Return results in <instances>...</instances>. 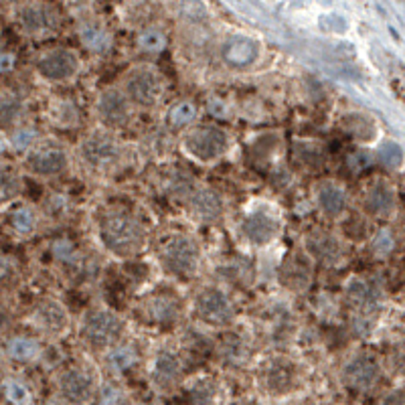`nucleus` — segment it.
Wrapping results in <instances>:
<instances>
[{
    "mask_svg": "<svg viewBox=\"0 0 405 405\" xmlns=\"http://www.w3.org/2000/svg\"><path fill=\"white\" fill-rule=\"evenodd\" d=\"M106 357V365L110 369L111 375H122L128 373L130 369H134L140 361V353L134 344L130 342H118L116 347H111L110 351L104 353Z\"/></svg>",
    "mask_w": 405,
    "mask_h": 405,
    "instance_id": "nucleus-27",
    "label": "nucleus"
},
{
    "mask_svg": "<svg viewBox=\"0 0 405 405\" xmlns=\"http://www.w3.org/2000/svg\"><path fill=\"white\" fill-rule=\"evenodd\" d=\"M57 397L67 405H87L96 399L100 381L87 365H69L55 379Z\"/></svg>",
    "mask_w": 405,
    "mask_h": 405,
    "instance_id": "nucleus-10",
    "label": "nucleus"
},
{
    "mask_svg": "<svg viewBox=\"0 0 405 405\" xmlns=\"http://www.w3.org/2000/svg\"><path fill=\"white\" fill-rule=\"evenodd\" d=\"M383 377L381 361L367 351H359L351 355L340 367V383L355 391V393H369L373 391Z\"/></svg>",
    "mask_w": 405,
    "mask_h": 405,
    "instance_id": "nucleus-11",
    "label": "nucleus"
},
{
    "mask_svg": "<svg viewBox=\"0 0 405 405\" xmlns=\"http://www.w3.org/2000/svg\"><path fill=\"white\" fill-rule=\"evenodd\" d=\"M304 252L320 265H340L347 258V243L331 229H312L304 235Z\"/></svg>",
    "mask_w": 405,
    "mask_h": 405,
    "instance_id": "nucleus-16",
    "label": "nucleus"
},
{
    "mask_svg": "<svg viewBox=\"0 0 405 405\" xmlns=\"http://www.w3.org/2000/svg\"><path fill=\"white\" fill-rule=\"evenodd\" d=\"M231 148V136L217 124H195L181 136V150L197 164L213 166L221 162Z\"/></svg>",
    "mask_w": 405,
    "mask_h": 405,
    "instance_id": "nucleus-3",
    "label": "nucleus"
},
{
    "mask_svg": "<svg viewBox=\"0 0 405 405\" xmlns=\"http://www.w3.org/2000/svg\"><path fill=\"white\" fill-rule=\"evenodd\" d=\"M96 235L111 258L132 259L144 252L148 229L144 221L126 207H106L96 217Z\"/></svg>",
    "mask_w": 405,
    "mask_h": 405,
    "instance_id": "nucleus-1",
    "label": "nucleus"
},
{
    "mask_svg": "<svg viewBox=\"0 0 405 405\" xmlns=\"http://www.w3.org/2000/svg\"><path fill=\"white\" fill-rule=\"evenodd\" d=\"M25 111H27V104L17 91L6 89L0 94V128L12 130L14 126L23 124Z\"/></svg>",
    "mask_w": 405,
    "mask_h": 405,
    "instance_id": "nucleus-29",
    "label": "nucleus"
},
{
    "mask_svg": "<svg viewBox=\"0 0 405 405\" xmlns=\"http://www.w3.org/2000/svg\"><path fill=\"white\" fill-rule=\"evenodd\" d=\"M120 89L128 98V102L140 110H152L160 104L164 96V77L152 65H136L124 75Z\"/></svg>",
    "mask_w": 405,
    "mask_h": 405,
    "instance_id": "nucleus-6",
    "label": "nucleus"
},
{
    "mask_svg": "<svg viewBox=\"0 0 405 405\" xmlns=\"http://www.w3.org/2000/svg\"><path fill=\"white\" fill-rule=\"evenodd\" d=\"M259 45L250 37L233 35L221 47V57L227 67L231 69H248L259 59Z\"/></svg>",
    "mask_w": 405,
    "mask_h": 405,
    "instance_id": "nucleus-23",
    "label": "nucleus"
},
{
    "mask_svg": "<svg viewBox=\"0 0 405 405\" xmlns=\"http://www.w3.org/2000/svg\"><path fill=\"white\" fill-rule=\"evenodd\" d=\"M49 405H67V404H63V402H61V399L57 397V402H53V404H49Z\"/></svg>",
    "mask_w": 405,
    "mask_h": 405,
    "instance_id": "nucleus-48",
    "label": "nucleus"
},
{
    "mask_svg": "<svg viewBox=\"0 0 405 405\" xmlns=\"http://www.w3.org/2000/svg\"><path fill=\"white\" fill-rule=\"evenodd\" d=\"M316 405H331V404H316Z\"/></svg>",
    "mask_w": 405,
    "mask_h": 405,
    "instance_id": "nucleus-49",
    "label": "nucleus"
},
{
    "mask_svg": "<svg viewBox=\"0 0 405 405\" xmlns=\"http://www.w3.org/2000/svg\"><path fill=\"white\" fill-rule=\"evenodd\" d=\"M79 37H81L83 47L94 51V53H106L110 49V33L98 23H85L79 29Z\"/></svg>",
    "mask_w": 405,
    "mask_h": 405,
    "instance_id": "nucleus-34",
    "label": "nucleus"
},
{
    "mask_svg": "<svg viewBox=\"0 0 405 405\" xmlns=\"http://www.w3.org/2000/svg\"><path fill=\"white\" fill-rule=\"evenodd\" d=\"M21 23L27 35H31L33 39H43L55 31L57 17L53 8H49L47 4H29L21 14Z\"/></svg>",
    "mask_w": 405,
    "mask_h": 405,
    "instance_id": "nucleus-24",
    "label": "nucleus"
},
{
    "mask_svg": "<svg viewBox=\"0 0 405 405\" xmlns=\"http://www.w3.org/2000/svg\"><path fill=\"white\" fill-rule=\"evenodd\" d=\"M298 383H300V373L290 359L274 357L265 363L261 371V387L272 397H286L294 393Z\"/></svg>",
    "mask_w": 405,
    "mask_h": 405,
    "instance_id": "nucleus-18",
    "label": "nucleus"
},
{
    "mask_svg": "<svg viewBox=\"0 0 405 405\" xmlns=\"http://www.w3.org/2000/svg\"><path fill=\"white\" fill-rule=\"evenodd\" d=\"M6 150H8V144H6V138H2V136H0V158H2L4 154H6Z\"/></svg>",
    "mask_w": 405,
    "mask_h": 405,
    "instance_id": "nucleus-47",
    "label": "nucleus"
},
{
    "mask_svg": "<svg viewBox=\"0 0 405 405\" xmlns=\"http://www.w3.org/2000/svg\"><path fill=\"white\" fill-rule=\"evenodd\" d=\"M23 190H25L23 173L14 164L0 160V209L17 203Z\"/></svg>",
    "mask_w": 405,
    "mask_h": 405,
    "instance_id": "nucleus-26",
    "label": "nucleus"
},
{
    "mask_svg": "<svg viewBox=\"0 0 405 405\" xmlns=\"http://www.w3.org/2000/svg\"><path fill=\"white\" fill-rule=\"evenodd\" d=\"M31 322L35 329L47 336H61L72 327L69 308L57 298H45L33 308Z\"/></svg>",
    "mask_w": 405,
    "mask_h": 405,
    "instance_id": "nucleus-20",
    "label": "nucleus"
},
{
    "mask_svg": "<svg viewBox=\"0 0 405 405\" xmlns=\"http://www.w3.org/2000/svg\"><path fill=\"white\" fill-rule=\"evenodd\" d=\"M35 72L45 83H51V85L69 83L81 72V61L75 51L57 47V49L45 51L39 57L35 63Z\"/></svg>",
    "mask_w": 405,
    "mask_h": 405,
    "instance_id": "nucleus-14",
    "label": "nucleus"
},
{
    "mask_svg": "<svg viewBox=\"0 0 405 405\" xmlns=\"http://www.w3.org/2000/svg\"><path fill=\"white\" fill-rule=\"evenodd\" d=\"M41 140H43L41 138V132H39L35 126H31V124H19V126H14L10 130V134L6 138V144H8V148H12L14 152L25 154V152H29L35 144H39Z\"/></svg>",
    "mask_w": 405,
    "mask_h": 405,
    "instance_id": "nucleus-33",
    "label": "nucleus"
},
{
    "mask_svg": "<svg viewBox=\"0 0 405 405\" xmlns=\"http://www.w3.org/2000/svg\"><path fill=\"white\" fill-rule=\"evenodd\" d=\"M158 263L177 280H193L203 263L201 243L188 233H173L158 248Z\"/></svg>",
    "mask_w": 405,
    "mask_h": 405,
    "instance_id": "nucleus-4",
    "label": "nucleus"
},
{
    "mask_svg": "<svg viewBox=\"0 0 405 405\" xmlns=\"http://www.w3.org/2000/svg\"><path fill=\"white\" fill-rule=\"evenodd\" d=\"M188 213L203 223H217L223 219L225 213V201L221 193L211 186H190L184 195Z\"/></svg>",
    "mask_w": 405,
    "mask_h": 405,
    "instance_id": "nucleus-21",
    "label": "nucleus"
},
{
    "mask_svg": "<svg viewBox=\"0 0 405 405\" xmlns=\"http://www.w3.org/2000/svg\"><path fill=\"white\" fill-rule=\"evenodd\" d=\"M19 274V259L10 254H0V284L14 280Z\"/></svg>",
    "mask_w": 405,
    "mask_h": 405,
    "instance_id": "nucleus-43",
    "label": "nucleus"
},
{
    "mask_svg": "<svg viewBox=\"0 0 405 405\" xmlns=\"http://www.w3.org/2000/svg\"><path fill=\"white\" fill-rule=\"evenodd\" d=\"M373 160L379 162L385 168L397 171L404 164V148L395 140H385V142H381L379 146L375 148Z\"/></svg>",
    "mask_w": 405,
    "mask_h": 405,
    "instance_id": "nucleus-36",
    "label": "nucleus"
},
{
    "mask_svg": "<svg viewBox=\"0 0 405 405\" xmlns=\"http://www.w3.org/2000/svg\"><path fill=\"white\" fill-rule=\"evenodd\" d=\"M284 263H286V265H284V280H286V282H290L292 278H296L292 286H302V284H306V282H308V278L312 276V274H310V270H308V263H310L308 256H304V258L294 256V258L288 259V261H284Z\"/></svg>",
    "mask_w": 405,
    "mask_h": 405,
    "instance_id": "nucleus-40",
    "label": "nucleus"
},
{
    "mask_svg": "<svg viewBox=\"0 0 405 405\" xmlns=\"http://www.w3.org/2000/svg\"><path fill=\"white\" fill-rule=\"evenodd\" d=\"M14 69V55L0 53V74H10Z\"/></svg>",
    "mask_w": 405,
    "mask_h": 405,
    "instance_id": "nucleus-46",
    "label": "nucleus"
},
{
    "mask_svg": "<svg viewBox=\"0 0 405 405\" xmlns=\"http://www.w3.org/2000/svg\"><path fill=\"white\" fill-rule=\"evenodd\" d=\"M195 318L209 329H229L237 318V308L231 296L219 286L201 288L193 300Z\"/></svg>",
    "mask_w": 405,
    "mask_h": 405,
    "instance_id": "nucleus-7",
    "label": "nucleus"
},
{
    "mask_svg": "<svg viewBox=\"0 0 405 405\" xmlns=\"http://www.w3.org/2000/svg\"><path fill=\"white\" fill-rule=\"evenodd\" d=\"M51 256L59 263H65V265L69 263L72 265L79 258V252H77V245L69 237H57L51 243Z\"/></svg>",
    "mask_w": 405,
    "mask_h": 405,
    "instance_id": "nucleus-41",
    "label": "nucleus"
},
{
    "mask_svg": "<svg viewBox=\"0 0 405 405\" xmlns=\"http://www.w3.org/2000/svg\"><path fill=\"white\" fill-rule=\"evenodd\" d=\"M69 166H72V156L67 148L57 142L41 140L29 152L23 154V168L31 177H37L43 181L63 177L69 171Z\"/></svg>",
    "mask_w": 405,
    "mask_h": 405,
    "instance_id": "nucleus-8",
    "label": "nucleus"
},
{
    "mask_svg": "<svg viewBox=\"0 0 405 405\" xmlns=\"http://www.w3.org/2000/svg\"><path fill=\"white\" fill-rule=\"evenodd\" d=\"M344 300L361 322H373L383 308V286L369 276H351L344 284Z\"/></svg>",
    "mask_w": 405,
    "mask_h": 405,
    "instance_id": "nucleus-9",
    "label": "nucleus"
},
{
    "mask_svg": "<svg viewBox=\"0 0 405 405\" xmlns=\"http://www.w3.org/2000/svg\"><path fill=\"white\" fill-rule=\"evenodd\" d=\"M221 359L229 365H243L250 359V347L245 340L231 336L221 342Z\"/></svg>",
    "mask_w": 405,
    "mask_h": 405,
    "instance_id": "nucleus-38",
    "label": "nucleus"
},
{
    "mask_svg": "<svg viewBox=\"0 0 405 405\" xmlns=\"http://www.w3.org/2000/svg\"><path fill=\"white\" fill-rule=\"evenodd\" d=\"M47 118L53 126L61 130H72L79 124V108L72 98H53L49 100Z\"/></svg>",
    "mask_w": 405,
    "mask_h": 405,
    "instance_id": "nucleus-28",
    "label": "nucleus"
},
{
    "mask_svg": "<svg viewBox=\"0 0 405 405\" xmlns=\"http://www.w3.org/2000/svg\"><path fill=\"white\" fill-rule=\"evenodd\" d=\"M79 160L96 173H110L124 160V144L108 130H96L77 144Z\"/></svg>",
    "mask_w": 405,
    "mask_h": 405,
    "instance_id": "nucleus-5",
    "label": "nucleus"
},
{
    "mask_svg": "<svg viewBox=\"0 0 405 405\" xmlns=\"http://www.w3.org/2000/svg\"><path fill=\"white\" fill-rule=\"evenodd\" d=\"M148 379H150V385L158 393H173L175 389H179V385L183 381L181 357L171 349H160L158 353H154V357L150 361Z\"/></svg>",
    "mask_w": 405,
    "mask_h": 405,
    "instance_id": "nucleus-17",
    "label": "nucleus"
},
{
    "mask_svg": "<svg viewBox=\"0 0 405 405\" xmlns=\"http://www.w3.org/2000/svg\"><path fill=\"white\" fill-rule=\"evenodd\" d=\"M314 205L320 211V215H325L327 219H338L342 217L349 207H351V195L347 190L344 184H340L338 181L332 179H325L318 181L314 190Z\"/></svg>",
    "mask_w": 405,
    "mask_h": 405,
    "instance_id": "nucleus-22",
    "label": "nucleus"
},
{
    "mask_svg": "<svg viewBox=\"0 0 405 405\" xmlns=\"http://www.w3.org/2000/svg\"><path fill=\"white\" fill-rule=\"evenodd\" d=\"M181 314L183 304L171 292H154L146 296L140 304V316L144 318V322L158 329H168L177 325L181 320Z\"/></svg>",
    "mask_w": 405,
    "mask_h": 405,
    "instance_id": "nucleus-19",
    "label": "nucleus"
},
{
    "mask_svg": "<svg viewBox=\"0 0 405 405\" xmlns=\"http://www.w3.org/2000/svg\"><path fill=\"white\" fill-rule=\"evenodd\" d=\"M395 250H397V235H395L393 227H387V225L379 227L369 239V252L373 258H389L395 254Z\"/></svg>",
    "mask_w": 405,
    "mask_h": 405,
    "instance_id": "nucleus-32",
    "label": "nucleus"
},
{
    "mask_svg": "<svg viewBox=\"0 0 405 405\" xmlns=\"http://www.w3.org/2000/svg\"><path fill=\"white\" fill-rule=\"evenodd\" d=\"M207 106H209V113H211L213 118L225 120V116H227V106H225L223 100H219V98H211V100L207 102Z\"/></svg>",
    "mask_w": 405,
    "mask_h": 405,
    "instance_id": "nucleus-45",
    "label": "nucleus"
},
{
    "mask_svg": "<svg viewBox=\"0 0 405 405\" xmlns=\"http://www.w3.org/2000/svg\"><path fill=\"white\" fill-rule=\"evenodd\" d=\"M4 355L21 365H29L41 359L43 344L37 336L31 334H12L4 340Z\"/></svg>",
    "mask_w": 405,
    "mask_h": 405,
    "instance_id": "nucleus-25",
    "label": "nucleus"
},
{
    "mask_svg": "<svg viewBox=\"0 0 405 405\" xmlns=\"http://www.w3.org/2000/svg\"><path fill=\"white\" fill-rule=\"evenodd\" d=\"M379 405H404V391H402V387L387 391V393L379 399Z\"/></svg>",
    "mask_w": 405,
    "mask_h": 405,
    "instance_id": "nucleus-44",
    "label": "nucleus"
},
{
    "mask_svg": "<svg viewBox=\"0 0 405 405\" xmlns=\"http://www.w3.org/2000/svg\"><path fill=\"white\" fill-rule=\"evenodd\" d=\"M2 395L8 405H33V391L31 387L19 377H6L0 385Z\"/></svg>",
    "mask_w": 405,
    "mask_h": 405,
    "instance_id": "nucleus-35",
    "label": "nucleus"
},
{
    "mask_svg": "<svg viewBox=\"0 0 405 405\" xmlns=\"http://www.w3.org/2000/svg\"><path fill=\"white\" fill-rule=\"evenodd\" d=\"M94 111H96V118H98L102 130L118 132L132 122L134 106L128 102V98L124 96V91L120 87L111 85V87H106L100 91V96L96 98V104H94Z\"/></svg>",
    "mask_w": 405,
    "mask_h": 405,
    "instance_id": "nucleus-12",
    "label": "nucleus"
},
{
    "mask_svg": "<svg viewBox=\"0 0 405 405\" xmlns=\"http://www.w3.org/2000/svg\"><path fill=\"white\" fill-rule=\"evenodd\" d=\"M94 402L98 405H124L126 404V391L118 381H104V383H100Z\"/></svg>",
    "mask_w": 405,
    "mask_h": 405,
    "instance_id": "nucleus-39",
    "label": "nucleus"
},
{
    "mask_svg": "<svg viewBox=\"0 0 405 405\" xmlns=\"http://www.w3.org/2000/svg\"><path fill=\"white\" fill-rule=\"evenodd\" d=\"M77 331H79L81 342L87 349L96 353H106L111 347L124 340L126 320L110 306L94 304L83 312Z\"/></svg>",
    "mask_w": 405,
    "mask_h": 405,
    "instance_id": "nucleus-2",
    "label": "nucleus"
},
{
    "mask_svg": "<svg viewBox=\"0 0 405 405\" xmlns=\"http://www.w3.org/2000/svg\"><path fill=\"white\" fill-rule=\"evenodd\" d=\"M363 211L371 219L391 221L399 209V195L395 184L383 177L373 179L363 190Z\"/></svg>",
    "mask_w": 405,
    "mask_h": 405,
    "instance_id": "nucleus-15",
    "label": "nucleus"
},
{
    "mask_svg": "<svg viewBox=\"0 0 405 405\" xmlns=\"http://www.w3.org/2000/svg\"><path fill=\"white\" fill-rule=\"evenodd\" d=\"M190 405H221V391L213 381H199L190 387L188 393Z\"/></svg>",
    "mask_w": 405,
    "mask_h": 405,
    "instance_id": "nucleus-37",
    "label": "nucleus"
},
{
    "mask_svg": "<svg viewBox=\"0 0 405 405\" xmlns=\"http://www.w3.org/2000/svg\"><path fill=\"white\" fill-rule=\"evenodd\" d=\"M39 211L31 205H19L10 211V217H8V225L12 229V233L21 239H27L31 235H35L39 229Z\"/></svg>",
    "mask_w": 405,
    "mask_h": 405,
    "instance_id": "nucleus-30",
    "label": "nucleus"
},
{
    "mask_svg": "<svg viewBox=\"0 0 405 405\" xmlns=\"http://www.w3.org/2000/svg\"><path fill=\"white\" fill-rule=\"evenodd\" d=\"M239 235L248 245L256 250L270 248L282 235V219L276 217V213H270L263 209L250 211L239 221Z\"/></svg>",
    "mask_w": 405,
    "mask_h": 405,
    "instance_id": "nucleus-13",
    "label": "nucleus"
},
{
    "mask_svg": "<svg viewBox=\"0 0 405 405\" xmlns=\"http://www.w3.org/2000/svg\"><path fill=\"white\" fill-rule=\"evenodd\" d=\"M199 113H201V110L193 100H179L173 106H168L164 120L173 130H183L184 132V130H188L190 126L197 124Z\"/></svg>",
    "mask_w": 405,
    "mask_h": 405,
    "instance_id": "nucleus-31",
    "label": "nucleus"
},
{
    "mask_svg": "<svg viewBox=\"0 0 405 405\" xmlns=\"http://www.w3.org/2000/svg\"><path fill=\"white\" fill-rule=\"evenodd\" d=\"M138 45L142 51L146 53H160L166 49V35L162 31H156V29H148L144 33H140L138 37Z\"/></svg>",
    "mask_w": 405,
    "mask_h": 405,
    "instance_id": "nucleus-42",
    "label": "nucleus"
}]
</instances>
